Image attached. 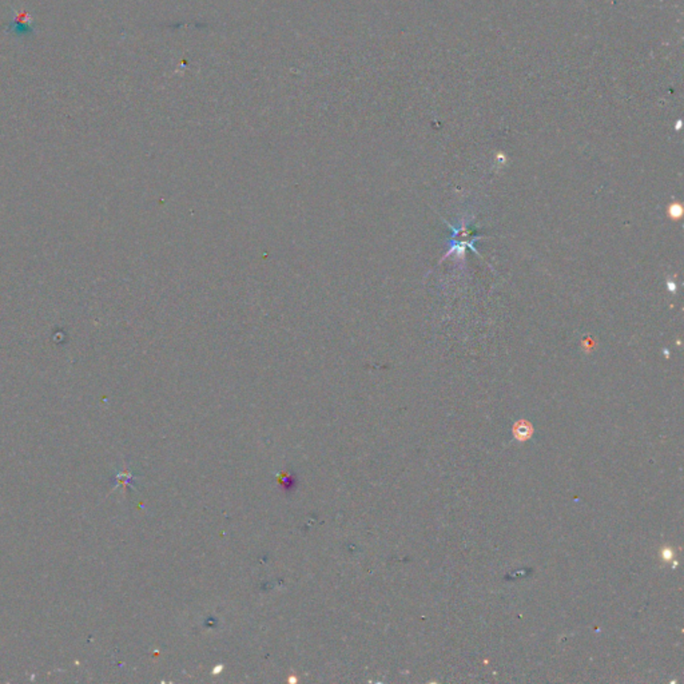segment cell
<instances>
[{
    "mask_svg": "<svg viewBox=\"0 0 684 684\" xmlns=\"http://www.w3.org/2000/svg\"><path fill=\"white\" fill-rule=\"evenodd\" d=\"M682 213H683V210H682V206H680V205H678V204H673V205L670 206V214H671V217H673V219L680 217V216H682Z\"/></svg>",
    "mask_w": 684,
    "mask_h": 684,
    "instance_id": "cell-1",
    "label": "cell"
}]
</instances>
